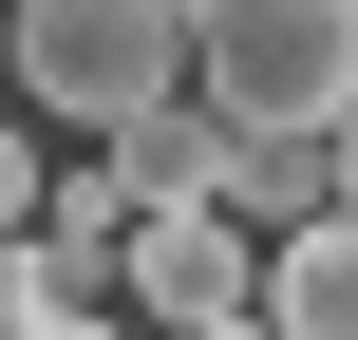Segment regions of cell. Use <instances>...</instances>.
Segmentation results:
<instances>
[{"label":"cell","mask_w":358,"mask_h":340,"mask_svg":"<svg viewBox=\"0 0 358 340\" xmlns=\"http://www.w3.org/2000/svg\"><path fill=\"white\" fill-rule=\"evenodd\" d=\"M19 95L113 151L132 114L208 95V0H19Z\"/></svg>","instance_id":"6da1fadb"},{"label":"cell","mask_w":358,"mask_h":340,"mask_svg":"<svg viewBox=\"0 0 358 340\" xmlns=\"http://www.w3.org/2000/svg\"><path fill=\"white\" fill-rule=\"evenodd\" d=\"M227 132H358V0H208Z\"/></svg>","instance_id":"7a4b0ae2"},{"label":"cell","mask_w":358,"mask_h":340,"mask_svg":"<svg viewBox=\"0 0 358 340\" xmlns=\"http://www.w3.org/2000/svg\"><path fill=\"white\" fill-rule=\"evenodd\" d=\"M113 303H132V322H170V340H208V322H264V246H245L227 208H151Z\"/></svg>","instance_id":"3957f363"},{"label":"cell","mask_w":358,"mask_h":340,"mask_svg":"<svg viewBox=\"0 0 358 340\" xmlns=\"http://www.w3.org/2000/svg\"><path fill=\"white\" fill-rule=\"evenodd\" d=\"M227 151H245V132H227L208 95H170V114H132V132H113V189H132V208H208V189H227Z\"/></svg>","instance_id":"277c9868"},{"label":"cell","mask_w":358,"mask_h":340,"mask_svg":"<svg viewBox=\"0 0 358 340\" xmlns=\"http://www.w3.org/2000/svg\"><path fill=\"white\" fill-rule=\"evenodd\" d=\"M264 303H283V340H358V208L321 227V246H283V265H264Z\"/></svg>","instance_id":"5b68a950"},{"label":"cell","mask_w":358,"mask_h":340,"mask_svg":"<svg viewBox=\"0 0 358 340\" xmlns=\"http://www.w3.org/2000/svg\"><path fill=\"white\" fill-rule=\"evenodd\" d=\"M132 303H19V340H113Z\"/></svg>","instance_id":"8992f818"},{"label":"cell","mask_w":358,"mask_h":340,"mask_svg":"<svg viewBox=\"0 0 358 340\" xmlns=\"http://www.w3.org/2000/svg\"><path fill=\"white\" fill-rule=\"evenodd\" d=\"M340 208H358V132H340Z\"/></svg>","instance_id":"52a82bcc"}]
</instances>
